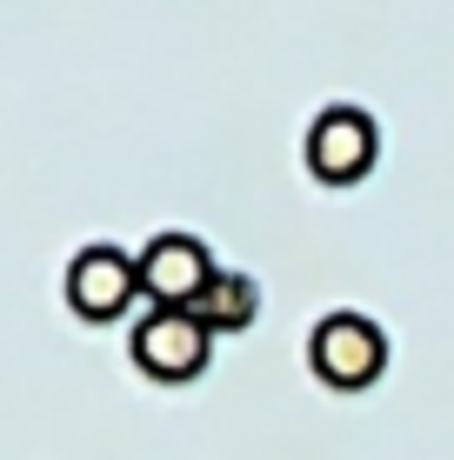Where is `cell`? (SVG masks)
Returning a JSON list of instances; mask_svg holds the SVG:
<instances>
[{"label":"cell","instance_id":"1","mask_svg":"<svg viewBox=\"0 0 454 460\" xmlns=\"http://www.w3.org/2000/svg\"><path fill=\"white\" fill-rule=\"evenodd\" d=\"M307 367H315L327 387H341V394L374 387L381 367H387V334H381V321H368V314H354V307L321 314L315 334H307Z\"/></svg>","mask_w":454,"mask_h":460},{"label":"cell","instance_id":"2","mask_svg":"<svg viewBox=\"0 0 454 460\" xmlns=\"http://www.w3.org/2000/svg\"><path fill=\"white\" fill-rule=\"evenodd\" d=\"M128 354H134V367L147 374V380H167V387H181V380H194L200 367H208L214 327L200 321L194 307H154L147 321L134 327Z\"/></svg>","mask_w":454,"mask_h":460},{"label":"cell","instance_id":"3","mask_svg":"<svg viewBox=\"0 0 454 460\" xmlns=\"http://www.w3.org/2000/svg\"><path fill=\"white\" fill-rule=\"evenodd\" d=\"M301 154H307V173L327 187H354L361 173L381 161V127H374L368 107H321L315 127H307V140H301Z\"/></svg>","mask_w":454,"mask_h":460},{"label":"cell","instance_id":"4","mask_svg":"<svg viewBox=\"0 0 454 460\" xmlns=\"http://www.w3.org/2000/svg\"><path fill=\"white\" fill-rule=\"evenodd\" d=\"M134 267H140V294H147L154 307H200V294L221 274L208 241H194V234H154V241L134 253Z\"/></svg>","mask_w":454,"mask_h":460},{"label":"cell","instance_id":"5","mask_svg":"<svg viewBox=\"0 0 454 460\" xmlns=\"http://www.w3.org/2000/svg\"><path fill=\"white\" fill-rule=\"evenodd\" d=\"M134 300H140V267H134L128 247L93 241L67 261V307L81 321H120Z\"/></svg>","mask_w":454,"mask_h":460},{"label":"cell","instance_id":"6","mask_svg":"<svg viewBox=\"0 0 454 460\" xmlns=\"http://www.w3.org/2000/svg\"><path fill=\"white\" fill-rule=\"evenodd\" d=\"M194 314L214 327V334H241V327L261 314V288H254L247 274H227V267H221V274H214V288L200 294Z\"/></svg>","mask_w":454,"mask_h":460}]
</instances>
